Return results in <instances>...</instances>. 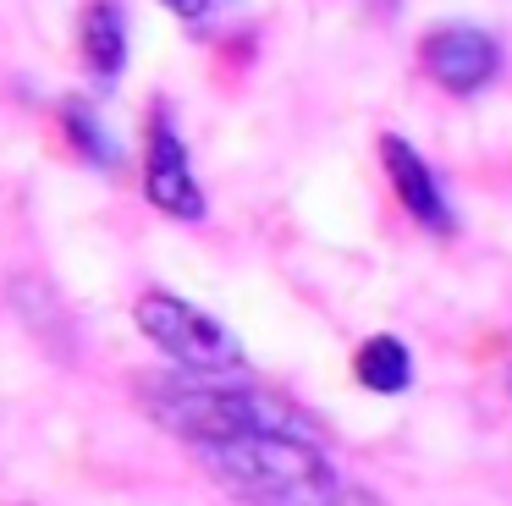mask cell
Returning a JSON list of instances; mask_svg holds the SVG:
<instances>
[{
    "label": "cell",
    "instance_id": "5b68a950",
    "mask_svg": "<svg viewBox=\"0 0 512 506\" xmlns=\"http://www.w3.org/2000/svg\"><path fill=\"white\" fill-rule=\"evenodd\" d=\"M144 193L155 209H166L171 220H204V193L188 171V149H182L171 116L160 110L155 127H149V176H144Z\"/></svg>",
    "mask_w": 512,
    "mask_h": 506
},
{
    "label": "cell",
    "instance_id": "8992f818",
    "mask_svg": "<svg viewBox=\"0 0 512 506\" xmlns=\"http://www.w3.org/2000/svg\"><path fill=\"white\" fill-rule=\"evenodd\" d=\"M380 160H386V171H391V187H397L402 209H408L424 231H441L446 237L457 220H452V204L441 198V182H435L430 165L419 160V149H413L408 138H397V132H386V138H380Z\"/></svg>",
    "mask_w": 512,
    "mask_h": 506
},
{
    "label": "cell",
    "instance_id": "7a4b0ae2",
    "mask_svg": "<svg viewBox=\"0 0 512 506\" xmlns=\"http://www.w3.org/2000/svg\"><path fill=\"white\" fill-rule=\"evenodd\" d=\"M138 396H144L149 418L177 440H188L193 451L215 446V440L259 435V429H314L292 402L232 380V374H149V380H138Z\"/></svg>",
    "mask_w": 512,
    "mask_h": 506
},
{
    "label": "cell",
    "instance_id": "277c9868",
    "mask_svg": "<svg viewBox=\"0 0 512 506\" xmlns=\"http://www.w3.org/2000/svg\"><path fill=\"white\" fill-rule=\"evenodd\" d=\"M419 61L446 94H479V88L501 72L496 39H490L485 28H468V22H457V28H435L430 39H424Z\"/></svg>",
    "mask_w": 512,
    "mask_h": 506
},
{
    "label": "cell",
    "instance_id": "8fae6325",
    "mask_svg": "<svg viewBox=\"0 0 512 506\" xmlns=\"http://www.w3.org/2000/svg\"><path fill=\"white\" fill-rule=\"evenodd\" d=\"M507 391H512V369H507Z\"/></svg>",
    "mask_w": 512,
    "mask_h": 506
},
{
    "label": "cell",
    "instance_id": "3957f363",
    "mask_svg": "<svg viewBox=\"0 0 512 506\" xmlns=\"http://www.w3.org/2000/svg\"><path fill=\"white\" fill-rule=\"evenodd\" d=\"M133 319H138V330H144L160 352H171L188 374H237L243 369V341H237L215 314H204V308L182 303V297H171V292H144L133 308Z\"/></svg>",
    "mask_w": 512,
    "mask_h": 506
},
{
    "label": "cell",
    "instance_id": "9c48e42d",
    "mask_svg": "<svg viewBox=\"0 0 512 506\" xmlns=\"http://www.w3.org/2000/svg\"><path fill=\"white\" fill-rule=\"evenodd\" d=\"M61 121H67V138H72V149H78L83 160L100 165V171H116V160H122V154H116L111 132L100 127V116H94L83 99H67V105H61Z\"/></svg>",
    "mask_w": 512,
    "mask_h": 506
},
{
    "label": "cell",
    "instance_id": "52a82bcc",
    "mask_svg": "<svg viewBox=\"0 0 512 506\" xmlns=\"http://www.w3.org/2000/svg\"><path fill=\"white\" fill-rule=\"evenodd\" d=\"M83 61H89L94 77L111 83L127 61V22H122V6L116 0H94L89 17H83Z\"/></svg>",
    "mask_w": 512,
    "mask_h": 506
},
{
    "label": "cell",
    "instance_id": "30bf717a",
    "mask_svg": "<svg viewBox=\"0 0 512 506\" xmlns=\"http://www.w3.org/2000/svg\"><path fill=\"white\" fill-rule=\"evenodd\" d=\"M171 11H177L188 28H210V17H215V0H166Z\"/></svg>",
    "mask_w": 512,
    "mask_h": 506
},
{
    "label": "cell",
    "instance_id": "ba28073f",
    "mask_svg": "<svg viewBox=\"0 0 512 506\" xmlns=\"http://www.w3.org/2000/svg\"><path fill=\"white\" fill-rule=\"evenodd\" d=\"M353 374L369 385V391L397 396V391H408V380H413V358H408V347H402L397 336H369L364 347H358V358H353Z\"/></svg>",
    "mask_w": 512,
    "mask_h": 506
},
{
    "label": "cell",
    "instance_id": "6da1fadb",
    "mask_svg": "<svg viewBox=\"0 0 512 506\" xmlns=\"http://www.w3.org/2000/svg\"><path fill=\"white\" fill-rule=\"evenodd\" d=\"M221 490L248 506H380L320 446V429H259V435L199 446Z\"/></svg>",
    "mask_w": 512,
    "mask_h": 506
}]
</instances>
